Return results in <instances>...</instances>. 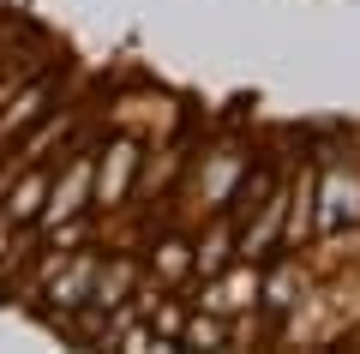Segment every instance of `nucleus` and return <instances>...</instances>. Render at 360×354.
Listing matches in <instances>:
<instances>
[{
	"mask_svg": "<svg viewBox=\"0 0 360 354\" xmlns=\"http://www.w3.org/2000/svg\"><path fill=\"white\" fill-rule=\"evenodd\" d=\"M132 163H139V156H132V144H115V151H108V163H103V180H96V198H103V204H115L120 192H127V175H132Z\"/></svg>",
	"mask_w": 360,
	"mask_h": 354,
	"instance_id": "f257e3e1",
	"label": "nucleus"
},
{
	"mask_svg": "<svg viewBox=\"0 0 360 354\" xmlns=\"http://www.w3.org/2000/svg\"><path fill=\"white\" fill-rule=\"evenodd\" d=\"M354 216H360V187L336 175L330 192H324V228H342V222H354Z\"/></svg>",
	"mask_w": 360,
	"mask_h": 354,
	"instance_id": "f03ea898",
	"label": "nucleus"
},
{
	"mask_svg": "<svg viewBox=\"0 0 360 354\" xmlns=\"http://www.w3.org/2000/svg\"><path fill=\"white\" fill-rule=\"evenodd\" d=\"M84 175H90V168H84V163H72V175H66V192H54V210H49L54 222L78 210V198H84Z\"/></svg>",
	"mask_w": 360,
	"mask_h": 354,
	"instance_id": "7ed1b4c3",
	"label": "nucleus"
},
{
	"mask_svg": "<svg viewBox=\"0 0 360 354\" xmlns=\"http://www.w3.org/2000/svg\"><path fill=\"white\" fill-rule=\"evenodd\" d=\"M222 246H229L222 234H217L210 246H198V270H205V277H210V270H222Z\"/></svg>",
	"mask_w": 360,
	"mask_h": 354,
	"instance_id": "20e7f679",
	"label": "nucleus"
},
{
	"mask_svg": "<svg viewBox=\"0 0 360 354\" xmlns=\"http://www.w3.org/2000/svg\"><path fill=\"white\" fill-rule=\"evenodd\" d=\"M37 198H42V180H30V187L18 192V204H13V216H30V210H37Z\"/></svg>",
	"mask_w": 360,
	"mask_h": 354,
	"instance_id": "39448f33",
	"label": "nucleus"
},
{
	"mask_svg": "<svg viewBox=\"0 0 360 354\" xmlns=\"http://www.w3.org/2000/svg\"><path fill=\"white\" fill-rule=\"evenodd\" d=\"M186 342H222V324H205V318H198V324L186 330Z\"/></svg>",
	"mask_w": 360,
	"mask_h": 354,
	"instance_id": "423d86ee",
	"label": "nucleus"
}]
</instances>
